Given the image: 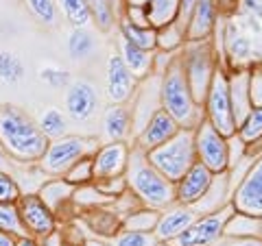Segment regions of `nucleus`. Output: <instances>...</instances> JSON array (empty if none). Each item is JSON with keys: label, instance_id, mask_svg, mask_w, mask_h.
Masks as SVG:
<instances>
[{"label": "nucleus", "instance_id": "obj_8", "mask_svg": "<svg viewBox=\"0 0 262 246\" xmlns=\"http://www.w3.org/2000/svg\"><path fill=\"white\" fill-rule=\"evenodd\" d=\"M232 214H234V207L227 205V207H221L203 218H196L184 233H179L170 242H173V246H212L223 235L225 225L232 218Z\"/></svg>", "mask_w": 262, "mask_h": 246}, {"label": "nucleus", "instance_id": "obj_11", "mask_svg": "<svg viewBox=\"0 0 262 246\" xmlns=\"http://www.w3.org/2000/svg\"><path fill=\"white\" fill-rule=\"evenodd\" d=\"M63 107L70 120L75 122H85L96 113L98 107V94L96 87L90 81H72L66 87V98H63Z\"/></svg>", "mask_w": 262, "mask_h": 246}, {"label": "nucleus", "instance_id": "obj_17", "mask_svg": "<svg viewBox=\"0 0 262 246\" xmlns=\"http://www.w3.org/2000/svg\"><path fill=\"white\" fill-rule=\"evenodd\" d=\"M196 220V211H192V207H175L168 209L164 216H160L158 225H155V237L158 240H175L179 233H184L188 227Z\"/></svg>", "mask_w": 262, "mask_h": 246}, {"label": "nucleus", "instance_id": "obj_48", "mask_svg": "<svg viewBox=\"0 0 262 246\" xmlns=\"http://www.w3.org/2000/svg\"><path fill=\"white\" fill-rule=\"evenodd\" d=\"M81 246H110V244H105V242H101V240H85Z\"/></svg>", "mask_w": 262, "mask_h": 246}, {"label": "nucleus", "instance_id": "obj_37", "mask_svg": "<svg viewBox=\"0 0 262 246\" xmlns=\"http://www.w3.org/2000/svg\"><path fill=\"white\" fill-rule=\"evenodd\" d=\"M160 216L155 214V211H136V214H131L127 220H125V229L127 231H142V233H149L151 229H155V225H158Z\"/></svg>", "mask_w": 262, "mask_h": 246}, {"label": "nucleus", "instance_id": "obj_4", "mask_svg": "<svg viewBox=\"0 0 262 246\" xmlns=\"http://www.w3.org/2000/svg\"><path fill=\"white\" fill-rule=\"evenodd\" d=\"M146 159L164 179H168L170 183H177L196 161L194 135L188 129L177 131L168 142L146 153Z\"/></svg>", "mask_w": 262, "mask_h": 246}, {"label": "nucleus", "instance_id": "obj_3", "mask_svg": "<svg viewBox=\"0 0 262 246\" xmlns=\"http://www.w3.org/2000/svg\"><path fill=\"white\" fill-rule=\"evenodd\" d=\"M160 89H162L160 92L162 109L166 111L177 125L190 129V127L199 125V122L203 120L201 111H199V105L194 103V98L190 94V87H188V83H186L182 59H175L170 65H166Z\"/></svg>", "mask_w": 262, "mask_h": 246}, {"label": "nucleus", "instance_id": "obj_22", "mask_svg": "<svg viewBox=\"0 0 262 246\" xmlns=\"http://www.w3.org/2000/svg\"><path fill=\"white\" fill-rule=\"evenodd\" d=\"M118 57L122 59V63L127 65V70L136 79L146 77L149 75V70L153 68V55L149 51H142V48L125 42L122 37H120V55Z\"/></svg>", "mask_w": 262, "mask_h": 246}, {"label": "nucleus", "instance_id": "obj_6", "mask_svg": "<svg viewBox=\"0 0 262 246\" xmlns=\"http://www.w3.org/2000/svg\"><path fill=\"white\" fill-rule=\"evenodd\" d=\"M206 109H208V122L223 137H229L236 133V120L232 111V101H229V83L225 72L214 70L210 81V89L206 96Z\"/></svg>", "mask_w": 262, "mask_h": 246}, {"label": "nucleus", "instance_id": "obj_27", "mask_svg": "<svg viewBox=\"0 0 262 246\" xmlns=\"http://www.w3.org/2000/svg\"><path fill=\"white\" fill-rule=\"evenodd\" d=\"M55 5L57 9H61L66 20L72 24V29H85L92 22L85 0H55Z\"/></svg>", "mask_w": 262, "mask_h": 246}, {"label": "nucleus", "instance_id": "obj_5", "mask_svg": "<svg viewBox=\"0 0 262 246\" xmlns=\"http://www.w3.org/2000/svg\"><path fill=\"white\" fill-rule=\"evenodd\" d=\"M96 142L90 137L81 135H63L59 139H51L44 157L39 159V168L44 175L51 177H63L66 170L75 166L79 159L92 157L96 153Z\"/></svg>", "mask_w": 262, "mask_h": 246}, {"label": "nucleus", "instance_id": "obj_38", "mask_svg": "<svg viewBox=\"0 0 262 246\" xmlns=\"http://www.w3.org/2000/svg\"><path fill=\"white\" fill-rule=\"evenodd\" d=\"M39 79L44 81V85L51 89H66L70 85V77L63 68H55V65H46L39 70Z\"/></svg>", "mask_w": 262, "mask_h": 246}, {"label": "nucleus", "instance_id": "obj_47", "mask_svg": "<svg viewBox=\"0 0 262 246\" xmlns=\"http://www.w3.org/2000/svg\"><path fill=\"white\" fill-rule=\"evenodd\" d=\"M129 7H138V9H144L146 5H149V0H127Z\"/></svg>", "mask_w": 262, "mask_h": 246}, {"label": "nucleus", "instance_id": "obj_33", "mask_svg": "<svg viewBox=\"0 0 262 246\" xmlns=\"http://www.w3.org/2000/svg\"><path fill=\"white\" fill-rule=\"evenodd\" d=\"M223 233L236 235V237H253L258 233V218L247 216V214H232Z\"/></svg>", "mask_w": 262, "mask_h": 246}, {"label": "nucleus", "instance_id": "obj_10", "mask_svg": "<svg viewBox=\"0 0 262 246\" xmlns=\"http://www.w3.org/2000/svg\"><path fill=\"white\" fill-rule=\"evenodd\" d=\"M15 207H18V214L27 235L35 237V240H44V237L55 233L57 216L37 194H22L15 201Z\"/></svg>", "mask_w": 262, "mask_h": 246}, {"label": "nucleus", "instance_id": "obj_46", "mask_svg": "<svg viewBox=\"0 0 262 246\" xmlns=\"http://www.w3.org/2000/svg\"><path fill=\"white\" fill-rule=\"evenodd\" d=\"M0 246H15V237L0 233Z\"/></svg>", "mask_w": 262, "mask_h": 246}, {"label": "nucleus", "instance_id": "obj_29", "mask_svg": "<svg viewBox=\"0 0 262 246\" xmlns=\"http://www.w3.org/2000/svg\"><path fill=\"white\" fill-rule=\"evenodd\" d=\"M238 137L243 144H256L262 139V107H253L238 125Z\"/></svg>", "mask_w": 262, "mask_h": 246}, {"label": "nucleus", "instance_id": "obj_42", "mask_svg": "<svg viewBox=\"0 0 262 246\" xmlns=\"http://www.w3.org/2000/svg\"><path fill=\"white\" fill-rule=\"evenodd\" d=\"M196 3H199V0H179V11H177V20H175V24L184 31V35H186L188 20H190V15H192V11H194Z\"/></svg>", "mask_w": 262, "mask_h": 246}, {"label": "nucleus", "instance_id": "obj_21", "mask_svg": "<svg viewBox=\"0 0 262 246\" xmlns=\"http://www.w3.org/2000/svg\"><path fill=\"white\" fill-rule=\"evenodd\" d=\"M75 190H77V187L70 185L63 177H55V179H51V181L42 183L37 196L48 205V207H51V211H55V214H57V211H59L63 205L72 199Z\"/></svg>", "mask_w": 262, "mask_h": 246}, {"label": "nucleus", "instance_id": "obj_23", "mask_svg": "<svg viewBox=\"0 0 262 246\" xmlns=\"http://www.w3.org/2000/svg\"><path fill=\"white\" fill-rule=\"evenodd\" d=\"M177 11H179V0H149V5L144 7L146 13V22L149 27H166V24L177 20Z\"/></svg>", "mask_w": 262, "mask_h": 246}, {"label": "nucleus", "instance_id": "obj_26", "mask_svg": "<svg viewBox=\"0 0 262 246\" xmlns=\"http://www.w3.org/2000/svg\"><path fill=\"white\" fill-rule=\"evenodd\" d=\"M94 35L88 29H72L68 35V55L75 61H83L94 53Z\"/></svg>", "mask_w": 262, "mask_h": 246}, {"label": "nucleus", "instance_id": "obj_25", "mask_svg": "<svg viewBox=\"0 0 262 246\" xmlns=\"http://www.w3.org/2000/svg\"><path fill=\"white\" fill-rule=\"evenodd\" d=\"M37 127L44 133V137L51 142V139H59L66 135V131H68V120H66V113H61L59 109H46V111L39 113Z\"/></svg>", "mask_w": 262, "mask_h": 246}, {"label": "nucleus", "instance_id": "obj_15", "mask_svg": "<svg viewBox=\"0 0 262 246\" xmlns=\"http://www.w3.org/2000/svg\"><path fill=\"white\" fill-rule=\"evenodd\" d=\"M136 87V77L127 70L118 55H112L107 59V70H105V94L112 105L127 103Z\"/></svg>", "mask_w": 262, "mask_h": 246}, {"label": "nucleus", "instance_id": "obj_1", "mask_svg": "<svg viewBox=\"0 0 262 246\" xmlns=\"http://www.w3.org/2000/svg\"><path fill=\"white\" fill-rule=\"evenodd\" d=\"M0 146L9 161L39 163L48 149V139L39 131L37 122L15 105L0 107Z\"/></svg>", "mask_w": 262, "mask_h": 246}, {"label": "nucleus", "instance_id": "obj_13", "mask_svg": "<svg viewBox=\"0 0 262 246\" xmlns=\"http://www.w3.org/2000/svg\"><path fill=\"white\" fill-rule=\"evenodd\" d=\"M232 207L238 214H247L253 218L262 216V157L253 163V168L245 175L241 187L234 194Z\"/></svg>", "mask_w": 262, "mask_h": 246}, {"label": "nucleus", "instance_id": "obj_2", "mask_svg": "<svg viewBox=\"0 0 262 246\" xmlns=\"http://www.w3.org/2000/svg\"><path fill=\"white\" fill-rule=\"evenodd\" d=\"M125 177H127L125 181L134 190V194L149 207L166 209L168 205L175 203V183L164 179L149 163L146 153H142L140 149L129 155Z\"/></svg>", "mask_w": 262, "mask_h": 246}, {"label": "nucleus", "instance_id": "obj_31", "mask_svg": "<svg viewBox=\"0 0 262 246\" xmlns=\"http://www.w3.org/2000/svg\"><path fill=\"white\" fill-rule=\"evenodd\" d=\"M225 46H227V55L232 57L234 61H245V59H249L251 44H249V39L234 27V24H229V27H227Z\"/></svg>", "mask_w": 262, "mask_h": 246}, {"label": "nucleus", "instance_id": "obj_14", "mask_svg": "<svg viewBox=\"0 0 262 246\" xmlns=\"http://www.w3.org/2000/svg\"><path fill=\"white\" fill-rule=\"evenodd\" d=\"M212 181H214L212 172L203 166L201 161H194L190 170H188L175 185V201L186 205V207H190V205L199 203L203 196H206Z\"/></svg>", "mask_w": 262, "mask_h": 246}, {"label": "nucleus", "instance_id": "obj_49", "mask_svg": "<svg viewBox=\"0 0 262 246\" xmlns=\"http://www.w3.org/2000/svg\"><path fill=\"white\" fill-rule=\"evenodd\" d=\"M61 246H79V244H72V242H63Z\"/></svg>", "mask_w": 262, "mask_h": 246}, {"label": "nucleus", "instance_id": "obj_41", "mask_svg": "<svg viewBox=\"0 0 262 246\" xmlns=\"http://www.w3.org/2000/svg\"><path fill=\"white\" fill-rule=\"evenodd\" d=\"M249 103L253 107H262V68L251 70L249 75Z\"/></svg>", "mask_w": 262, "mask_h": 246}, {"label": "nucleus", "instance_id": "obj_7", "mask_svg": "<svg viewBox=\"0 0 262 246\" xmlns=\"http://www.w3.org/2000/svg\"><path fill=\"white\" fill-rule=\"evenodd\" d=\"M184 65V77L186 83L190 87V94L196 105H201L208 96L210 81L214 75V65H212V53L203 42H196L190 51H188L186 59H182Z\"/></svg>", "mask_w": 262, "mask_h": 246}, {"label": "nucleus", "instance_id": "obj_16", "mask_svg": "<svg viewBox=\"0 0 262 246\" xmlns=\"http://www.w3.org/2000/svg\"><path fill=\"white\" fill-rule=\"evenodd\" d=\"M177 131H179L177 122L164 109H158L144 125L140 137H138V146H140L142 153H149L153 149H158V146H162L164 142H168Z\"/></svg>", "mask_w": 262, "mask_h": 246}, {"label": "nucleus", "instance_id": "obj_45", "mask_svg": "<svg viewBox=\"0 0 262 246\" xmlns=\"http://www.w3.org/2000/svg\"><path fill=\"white\" fill-rule=\"evenodd\" d=\"M0 170H5V172H11V170H9V157H7V155H5L3 146H0Z\"/></svg>", "mask_w": 262, "mask_h": 246}, {"label": "nucleus", "instance_id": "obj_12", "mask_svg": "<svg viewBox=\"0 0 262 246\" xmlns=\"http://www.w3.org/2000/svg\"><path fill=\"white\" fill-rule=\"evenodd\" d=\"M129 161V146L125 142H110L96 149L92 155V172L94 181H105V179L122 177Z\"/></svg>", "mask_w": 262, "mask_h": 246}, {"label": "nucleus", "instance_id": "obj_36", "mask_svg": "<svg viewBox=\"0 0 262 246\" xmlns=\"http://www.w3.org/2000/svg\"><path fill=\"white\" fill-rule=\"evenodd\" d=\"M184 31L177 27L175 22H170V24H166V27H162L160 31H158V37H155V46H160L162 51H175V48H179L182 46V42H184Z\"/></svg>", "mask_w": 262, "mask_h": 246}, {"label": "nucleus", "instance_id": "obj_19", "mask_svg": "<svg viewBox=\"0 0 262 246\" xmlns=\"http://www.w3.org/2000/svg\"><path fill=\"white\" fill-rule=\"evenodd\" d=\"M229 83V101H232V111L236 127L245 120V116L251 111L249 103V75L247 72H236L232 79H227Z\"/></svg>", "mask_w": 262, "mask_h": 246}, {"label": "nucleus", "instance_id": "obj_20", "mask_svg": "<svg viewBox=\"0 0 262 246\" xmlns=\"http://www.w3.org/2000/svg\"><path fill=\"white\" fill-rule=\"evenodd\" d=\"M131 129V113L122 105H112L103 113V135L110 142H122Z\"/></svg>", "mask_w": 262, "mask_h": 246}, {"label": "nucleus", "instance_id": "obj_32", "mask_svg": "<svg viewBox=\"0 0 262 246\" xmlns=\"http://www.w3.org/2000/svg\"><path fill=\"white\" fill-rule=\"evenodd\" d=\"M88 3V11H90V18L96 24L101 31H110L114 29V5L112 0H85Z\"/></svg>", "mask_w": 262, "mask_h": 246}, {"label": "nucleus", "instance_id": "obj_40", "mask_svg": "<svg viewBox=\"0 0 262 246\" xmlns=\"http://www.w3.org/2000/svg\"><path fill=\"white\" fill-rule=\"evenodd\" d=\"M153 235L142 233V231H122L116 240H114V246H153Z\"/></svg>", "mask_w": 262, "mask_h": 246}, {"label": "nucleus", "instance_id": "obj_34", "mask_svg": "<svg viewBox=\"0 0 262 246\" xmlns=\"http://www.w3.org/2000/svg\"><path fill=\"white\" fill-rule=\"evenodd\" d=\"M24 5L37 18V22L46 24V27H55L59 20V9H57L55 0H24Z\"/></svg>", "mask_w": 262, "mask_h": 246}, {"label": "nucleus", "instance_id": "obj_35", "mask_svg": "<svg viewBox=\"0 0 262 246\" xmlns=\"http://www.w3.org/2000/svg\"><path fill=\"white\" fill-rule=\"evenodd\" d=\"M63 179L68 181L70 185L81 187V185H90L94 181V172H92V157H83L79 159L75 166H70L66 170Z\"/></svg>", "mask_w": 262, "mask_h": 246}, {"label": "nucleus", "instance_id": "obj_24", "mask_svg": "<svg viewBox=\"0 0 262 246\" xmlns=\"http://www.w3.org/2000/svg\"><path fill=\"white\" fill-rule=\"evenodd\" d=\"M120 33H122V39L129 44H134L142 51H153L155 48V37H158V31L151 29V27H138V24H131L129 20H122L120 22Z\"/></svg>", "mask_w": 262, "mask_h": 246}, {"label": "nucleus", "instance_id": "obj_44", "mask_svg": "<svg viewBox=\"0 0 262 246\" xmlns=\"http://www.w3.org/2000/svg\"><path fill=\"white\" fill-rule=\"evenodd\" d=\"M15 246H42V242L31 235H22V237H15Z\"/></svg>", "mask_w": 262, "mask_h": 246}, {"label": "nucleus", "instance_id": "obj_9", "mask_svg": "<svg viewBox=\"0 0 262 246\" xmlns=\"http://www.w3.org/2000/svg\"><path fill=\"white\" fill-rule=\"evenodd\" d=\"M194 153L199 157L196 161H201L212 175L229 166V144L208 120H201L194 133Z\"/></svg>", "mask_w": 262, "mask_h": 246}, {"label": "nucleus", "instance_id": "obj_18", "mask_svg": "<svg viewBox=\"0 0 262 246\" xmlns=\"http://www.w3.org/2000/svg\"><path fill=\"white\" fill-rule=\"evenodd\" d=\"M214 22H216V3L214 0H199L190 20H188L186 37L192 39V42H203L210 35V31L214 29Z\"/></svg>", "mask_w": 262, "mask_h": 246}, {"label": "nucleus", "instance_id": "obj_43", "mask_svg": "<svg viewBox=\"0 0 262 246\" xmlns=\"http://www.w3.org/2000/svg\"><path fill=\"white\" fill-rule=\"evenodd\" d=\"M225 246H262L260 240H253V237H238L236 242H229Z\"/></svg>", "mask_w": 262, "mask_h": 246}, {"label": "nucleus", "instance_id": "obj_28", "mask_svg": "<svg viewBox=\"0 0 262 246\" xmlns=\"http://www.w3.org/2000/svg\"><path fill=\"white\" fill-rule=\"evenodd\" d=\"M27 77V68L18 55H13L9 51H0V81L3 83L15 85Z\"/></svg>", "mask_w": 262, "mask_h": 246}, {"label": "nucleus", "instance_id": "obj_39", "mask_svg": "<svg viewBox=\"0 0 262 246\" xmlns=\"http://www.w3.org/2000/svg\"><path fill=\"white\" fill-rule=\"evenodd\" d=\"M22 196V187L11 172L0 170V203H15Z\"/></svg>", "mask_w": 262, "mask_h": 246}, {"label": "nucleus", "instance_id": "obj_30", "mask_svg": "<svg viewBox=\"0 0 262 246\" xmlns=\"http://www.w3.org/2000/svg\"><path fill=\"white\" fill-rule=\"evenodd\" d=\"M0 233L11 235V237L27 235L15 203H0Z\"/></svg>", "mask_w": 262, "mask_h": 246}]
</instances>
